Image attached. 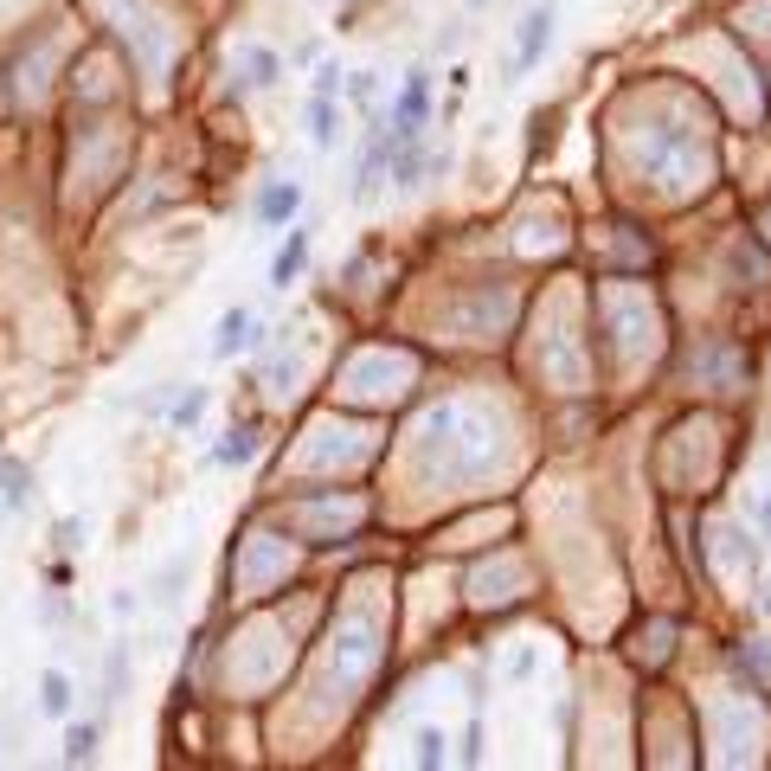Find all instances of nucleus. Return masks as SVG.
<instances>
[{"mask_svg":"<svg viewBox=\"0 0 771 771\" xmlns=\"http://www.w3.org/2000/svg\"><path fill=\"white\" fill-rule=\"evenodd\" d=\"M348 103H360V110H373V97H380V77L373 71H348V90H341Z\"/></svg>","mask_w":771,"mask_h":771,"instance_id":"2eb2a0df","label":"nucleus"},{"mask_svg":"<svg viewBox=\"0 0 771 771\" xmlns=\"http://www.w3.org/2000/svg\"><path fill=\"white\" fill-rule=\"evenodd\" d=\"M258 457V424H238V431H225L219 444H212V463L219 470H245Z\"/></svg>","mask_w":771,"mask_h":771,"instance_id":"0eeeda50","label":"nucleus"},{"mask_svg":"<svg viewBox=\"0 0 771 771\" xmlns=\"http://www.w3.org/2000/svg\"><path fill=\"white\" fill-rule=\"evenodd\" d=\"M174 399H181V386H148V393L136 399V412H167Z\"/></svg>","mask_w":771,"mask_h":771,"instance_id":"a211bd4d","label":"nucleus"},{"mask_svg":"<svg viewBox=\"0 0 771 771\" xmlns=\"http://www.w3.org/2000/svg\"><path fill=\"white\" fill-rule=\"evenodd\" d=\"M470 7H489V0H470Z\"/></svg>","mask_w":771,"mask_h":771,"instance_id":"5701e85b","label":"nucleus"},{"mask_svg":"<svg viewBox=\"0 0 771 771\" xmlns=\"http://www.w3.org/2000/svg\"><path fill=\"white\" fill-rule=\"evenodd\" d=\"M302 264H309V232H302V225H289L283 251L271 258V289H289V283L302 277Z\"/></svg>","mask_w":771,"mask_h":771,"instance_id":"423d86ee","label":"nucleus"},{"mask_svg":"<svg viewBox=\"0 0 771 771\" xmlns=\"http://www.w3.org/2000/svg\"><path fill=\"white\" fill-rule=\"evenodd\" d=\"M444 759H450V753H444V733L424 726V733H419V766H444Z\"/></svg>","mask_w":771,"mask_h":771,"instance_id":"f3484780","label":"nucleus"},{"mask_svg":"<svg viewBox=\"0 0 771 771\" xmlns=\"http://www.w3.org/2000/svg\"><path fill=\"white\" fill-rule=\"evenodd\" d=\"M759 605H766V611H771V585H766V592H759Z\"/></svg>","mask_w":771,"mask_h":771,"instance_id":"4be33fe9","label":"nucleus"},{"mask_svg":"<svg viewBox=\"0 0 771 771\" xmlns=\"http://www.w3.org/2000/svg\"><path fill=\"white\" fill-rule=\"evenodd\" d=\"M258 322H251V309H225L219 315V328H212V360H232V353H245V348H258Z\"/></svg>","mask_w":771,"mask_h":771,"instance_id":"39448f33","label":"nucleus"},{"mask_svg":"<svg viewBox=\"0 0 771 771\" xmlns=\"http://www.w3.org/2000/svg\"><path fill=\"white\" fill-rule=\"evenodd\" d=\"M71 707H77V695H71V675H65V669H46V675H39V713L71 720Z\"/></svg>","mask_w":771,"mask_h":771,"instance_id":"9d476101","label":"nucleus"},{"mask_svg":"<svg viewBox=\"0 0 771 771\" xmlns=\"http://www.w3.org/2000/svg\"><path fill=\"white\" fill-rule=\"evenodd\" d=\"M123 688H129V643H116V649L103 656V695H97V701H103V713L123 701Z\"/></svg>","mask_w":771,"mask_h":771,"instance_id":"9b49d317","label":"nucleus"},{"mask_svg":"<svg viewBox=\"0 0 771 771\" xmlns=\"http://www.w3.org/2000/svg\"><path fill=\"white\" fill-rule=\"evenodd\" d=\"M335 136H341V129H335V97H309V148L328 154Z\"/></svg>","mask_w":771,"mask_h":771,"instance_id":"f8f14e48","label":"nucleus"},{"mask_svg":"<svg viewBox=\"0 0 771 771\" xmlns=\"http://www.w3.org/2000/svg\"><path fill=\"white\" fill-rule=\"evenodd\" d=\"M554 46V7H534L527 20H521V46H514V65L508 77H527V71L540 65V52Z\"/></svg>","mask_w":771,"mask_h":771,"instance_id":"f03ea898","label":"nucleus"},{"mask_svg":"<svg viewBox=\"0 0 771 771\" xmlns=\"http://www.w3.org/2000/svg\"><path fill=\"white\" fill-rule=\"evenodd\" d=\"M424 116H431V65H412V71H406V90H399L393 110H386V136H393V141H419L424 136Z\"/></svg>","mask_w":771,"mask_h":771,"instance_id":"f257e3e1","label":"nucleus"},{"mask_svg":"<svg viewBox=\"0 0 771 771\" xmlns=\"http://www.w3.org/2000/svg\"><path fill=\"white\" fill-rule=\"evenodd\" d=\"M26 501H33V470H26L20 457H0V508L20 514Z\"/></svg>","mask_w":771,"mask_h":771,"instance_id":"6e6552de","label":"nucleus"},{"mask_svg":"<svg viewBox=\"0 0 771 771\" xmlns=\"http://www.w3.org/2000/svg\"><path fill=\"white\" fill-rule=\"evenodd\" d=\"M200 419H207V386H187V393L167 406V424H174V431H194Z\"/></svg>","mask_w":771,"mask_h":771,"instance_id":"ddd939ff","label":"nucleus"},{"mask_svg":"<svg viewBox=\"0 0 771 771\" xmlns=\"http://www.w3.org/2000/svg\"><path fill=\"white\" fill-rule=\"evenodd\" d=\"M103 746V720H71L65 726V766H90Z\"/></svg>","mask_w":771,"mask_h":771,"instance_id":"1a4fd4ad","label":"nucleus"},{"mask_svg":"<svg viewBox=\"0 0 771 771\" xmlns=\"http://www.w3.org/2000/svg\"><path fill=\"white\" fill-rule=\"evenodd\" d=\"M52 540H59L65 554H77V547H84V521H59V527H52Z\"/></svg>","mask_w":771,"mask_h":771,"instance_id":"6ab92c4d","label":"nucleus"},{"mask_svg":"<svg viewBox=\"0 0 771 771\" xmlns=\"http://www.w3.org/2000/svg\"><path fill=\"white\" fill-rule=\"evenodd\" d=\"M341 90H348V71H341V65H315V90H309V97H341Z\"/></svg>","mask_w":771,"mask_h":771,"instance_id":"dca6fc26","label":"nucleus"},{"mask_svg":"<svg viewBox=\"0 0 771 771\" xmlns=\"http://www.w3.org/2000/svg\"><path fill=\"white\" fill-rule=\"evenodd\" d=\"M181 585H187V560H167L161 565V579H154V605H174Z\"/></svg>","mask_w":771,"mask_h":771,"instance_id":"4468645a","label":"nucleus"},{"mask_svg":"<svg viewBox=\"0 0 771 771\" xmlns=\"http://www.w3.org/2000/svg\"><path fill=\"white\" fill-rule=\"evenodd\" d=\"M110 611H116V618H136L141 598H136V592H116V598H110Z\"/></svg>","mask_w":771,"mask_h":771,"instance_id":"412c9836","label":"nucleus"},{"mask_svg":"<svg viewBox=\"0 0 771 771\" xmlns=\"http://www.w3.org/2000/svg\"><path fill=\"white\" fill-rule=\"evenodd\" d=\"M251 212H258L264 232H277V225H289V219L302 212V187H296V181H264L258 200H251Z\"/></svg>","mask_w":771,"mask_h":771,"instance_id":"7ed1b4c3","label":"nucleus"},{"mask_svg":"<svg viewBox=\"0 0 771 771\" xmlns=\"http://www.w3.org/2000/svg\"><path fill=\"white\" fill-rule=\"evenodd\" d=\"M283 77V59L271 46H238V84H232V97H245V90H271Z\"/></svg>","mask_w":771,"mask_h":771,"instance_id":"20e7f679","label":"nucleus"},{"mask_svg":"<svg viewBox=\"0 0 771 771\" xmlns=\"http://www.w3.org/2000/svg\"><path fill=\"white\" fill-rule=\"evenodd\" d=\"M733 669H739V675H759V669H766V649H733Z\"/></svg>","mask_w":771,"mask_h":771,"instance_id":"aec40b11","label":"nucleus"}]
</instances>
